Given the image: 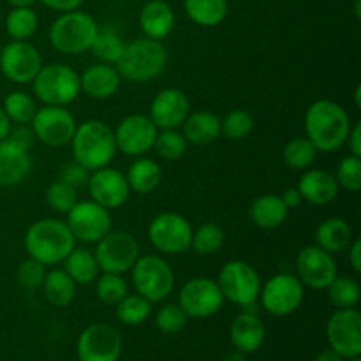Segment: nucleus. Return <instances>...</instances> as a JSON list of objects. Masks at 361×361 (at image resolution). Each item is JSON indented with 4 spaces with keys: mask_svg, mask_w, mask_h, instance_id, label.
Segmentation results:
<instances>
[{
    "mask_svg": "<svg viewBox=\"0 0 361 361\" xmlns=\"http://www.w3.org/2000/svg\"><path fill=\"white\" fill-rule=\"evenodd\" d=\"M348 361H360V358H349Z\"/></svg>",
    "mask_w": 361,
    "mask_h": 361,
    "instance_id": "obj_60",
    "label": "nucleus"
},
{
    "mask_svg": "<svg viewBox=\"0 0 361 361\" xmlns=\"http://www.w3.org/2000/svg\"><path fill=\"white\" fill-rule=\"evenodd\" d=\"M349 263H351V268L360 274L361 271V242L360 240H353L349 243Z\"/></svg>",
    "mask_w": 361,
    "mask_h": 361,
    "instance_id": "obj_52",
    "label": "nucleus"
},
{
    "mask_svg": "<svg viewBox=\"0 0 361 361\" xmlns=\"http://www.w3.org/2000/svg\"><path fill=\"white\" fill-rule=\"evenodd\" d=\"M254 129V118L243 109H233L221 120V134L228 140L238 141L249 136Z\"/></svg>",
    "mask_w": 361,
    "mask_h": 361,
    "instance_id": "obj_43",
    "label": "nucleus"
},
{
    "mask_svg": "<svg viewBox=\"0 0 361 361\" xmlns=\"http://www.w3.org/2000/svg\"><path fill=\"white\" fill-rule=\"evenodd\" d=\"M126 178L130 190H134L136 194H150L161 183L162 169L154 159L141 155V157H136V161L130 164Z\"/></svg>",
    "mask_w": 361,
    "mask_h": 361,
    "instance_id": "obj_30",
    "label": "nucleus"
},
{
    "mask_svg": "<svg viewBox=\"0 0 361 361\" xmlns=\"http://www.w3.org/2000/svg\"><path fill=\"white\" fill-rule=\"evenodd\" d=\"M298 192L310 204H328L337 200L338 183L326 169H305L298 182Z\"/></svg>",
    "mask_w": 361,
    "mask_h": 361,
    "instance_id": "obj_24",
    "label": "nucleus"
},
{
    "mask_svg": "<svg viewBox=\"0 0 361 361\" xmlns=\"http://www.w3.org/2000/svg\"><path fill=\"white\" fill-rule=\"evenodd\" d=\"M133 271V284L137 295L147 298L150 303L162 302L171 295L175 288V274L168 261L155 254L137 257Z\"/></svg>",
    "mask_w": 361,
    "mask_h": 361,
    "instance_id": "obj_8",
    "label": "nucleus"
},
{
    "mask_svg": "<svg viewBox=\"0 0 361 361\" xmlns=\"http://www.w3.org/2000/svg\"><path fill=\"white\" fill-rule=\"evenodd\" d=\"M35 137L48 147H66L76 133V118L66 106L37 108L30 122Z\"/></svg>",
    "mask_w": 361,
    "mask_h": 361,
    "instance_id": "obj_13",
    "label": "nucleus"
},
{
    "mask_svg": "<svg viewBox=\"0 0 361 361\" xmlns=\"http://www.w3.org/2000/svg\"><path fill=\"white\" fill-rule=\"evenodd\" d=\"M90 173L92 171H88L85 166L78 164V162L73 159V162L63 166L62 171H60L59 180L69 183V185L74 187V189H81V187H87L88 178H90Z\"/></svg>",
    "mask_w": 361,
    "mask_h": 361,
    "instance_id": "obj_48",
    "label": "nucleus"
},
{
    "mask_svg": "<svg viewBox=\"0 0 361 361\" xmlns=\"http://www.w3.org/2000/svg\"><path fill=\"white\" fill-rule=\"evenodd\" d=\"M32 88L44 106H69L81 92L80 74L66 63H49L41 67Z\"/></svg>",
    "mask_w": 361,
    "mask_h": 361,
    "instance_id": "obj_6",
    "label": "nucleus"
},
{
    "mask_svg": "<svg viewBox=\"0 0 361 361\" xmlns=\"http://www.w3.org/2000/svg\"><path fill=\"white\" fill-rule=\"evenodd\" d=\"M102 274H126L140 257V243L127 231H109L97 242L94 250Z\"/></svg>",
    "mask_w": 361,
    "mask_h": 361,
    "instance_id": "obj_9",
    "label": "nucleus"
},
{
    "mask_svg": "<svg viewBox=\"0 0 361 361\" xmlns=\"http://www.w3.org/2000/svg\"><path fill=\"white\" fill-rule=\"evenodd\" d=\"M122 76L111 63H95L80 76V87L85 95L97 101L113 97L118 92Z\"/></svg>",
    "mask_w": 361,
    "mask_h": 361,
    "instance_id": "obj_23",
    "label": "nucleus"
},
{
    "mask_svg": "<svg viewBox=\"0 0 361 361\" xmlns=\"http://www.w3.org/2000/svg\"><path fill=\"white\" fill-rule=\"evenodd\" d=\"M157 133L159 129L148 115L136 113V115L126 116L113 130L116 150L129 157H141L150 152V148H154Z\"/></svg>",
    "mask_w": 361,
    "mask_h": 361,
    "instance_id": "obj_18",
    "label": "nucleus"
},
{
    "mask_svg": "<svg viewBox=\"0 0 361 361\" xmlns=\"http://www.w3.org/2000/svg\"><path fill=\"white\" fill-rule=\"evenodd\" d=\"M87 189L92 201L104 207L106 210H115L126 204L130 194L126 175L109 166L90 173Z\"/></svg>",
    "mask_w": 361,
    "mask_h": 361,
    "instance_id": "obj_20",
    "label": "nucleus"
},
{
    "mask_svg": "<svg viewBox=\"0 0 361 361\" xmlns=\"http://www.w3.org/2000/svg\"><path fill=\"white\" fill-rule=\"evenodd\" d=\"M335 180L338 183V189L358 192L361 189V157L349 154L348 157L342 159L337 166Z\"/></svg>",
    "mask_w": 361,
    "mask_h": 361,
    "instance_id": "obj_45",
    "label": "nucleus"
},
{
    "mask_svg": "<svg viewBox=\"0 0 361 361\" xmlns=\"http://www.w3.org/2000/svg\"><path fill=\"white\" fill-rule=\"evenodd\" d=\"M63 263H66V268H63V270L67 271V275L80 286L92 284V282L97 279L99 271H101L99 270V264L94 252L85 249V247H74V249L67 254Z\"/></svg>",
    "mask_w": 361,
    "mask_h": 361,
    "instance_id": "obj_32",
    "label": "nucleus"
},
{
    "mask_svg": "<svg viewBox=\"0 0 361 361\" xmlns=\"http://www.w3.org/2000/svg\"><path fill=\"white\" fill-rule=\"evenodd\" d=\"M345 143H348L351 155L361 157V122H356L355 126H351V130H349Z\"/></svg>",
    "mask_w": 361,
    "mask_h": 361,
    "instance_id": "obj_51",
    "label": "nucleus"
},
{
    "mask_svg": "<svg viewBox=\"0 0 361 361\" xmlns=\"http://www.w3.org/2000/svg\"><path fill=\"white\" fill-rule=\"evenodd\" d=\"M314 361H344V358L338 353H335L334 349H326V351L319 353Z\"/></svg>",
    "mask_w": 361,
    "mask_h": 361,
    "instance_id": "obj_55",
    "label": "nucleus"
},
{
    "mask_svg": "<svg viewBox=\"0 0 361 361\" xmlns=\"http://www.w3.org/2000/svg\"><path fill=\"white\" fill-rule=\"evenodd\" d=\"M116 319L127 326H137L143 324L152 314V303L141 295H129L127 293L122 300L115 305Z\"/></svg>",
    "mask_w": 361,
    "mask_h": 361,
    "instance_id": "obj_36",
    "label": "nucleus"
},
{
    "mask_svg": "<svg viewBox=\"0 0 361 361\" xmlns=\"http://www.w3.org/2000/svg\"><path fill=\"white\" fill-rule=\"evenodd\" d=\"M32 169V159L27 150L9 140L0 141V185L13 187L23 182Z\"/></svg>",
    "mask_w": 361,
    "mask_h": 361,
    "instance_id": "obj_26",
    "label": "nucleus"
},
{
    "mask_svg": "<svg viewBox=\"0 0 361 361\" xmlns=\"http://www.w3.org/2000/svg\"><path fill=\"white\" fill-rule=\"evenodd\" d=\"M76 282L67 275L66 270H49L42 281V293L53 307H67L76 296Z\"/></svg>",
    "mask_w": 361,
    "mask_h": 361,
    "instance_id": "obj_33",
    "label": "nucleus"
},
{
    "mask_svg": "<svg viewBox=\"0 0 361 361\" xmlns=\"http://www.w3.org/2000/svg\"><path fill=\"white\" fill-rule=\"evenodd\" d=\"M9 133H11V120L7 118L6 111L0 108V141L7 140Z\"/></svg>",
    "mask_w": 361,
    "mask_h": 361,
    "instance_id": "obj_54",
    "label": "nucleus"
},
{
    "mask_svg": "<svg viewBox=\"0 0 361 361\" xmlns=\"http://www.w3.org/2000/svg\"><path fill=\"white\" fill-rule=\"evenodd\" d=\"M7 140H9L11 143L16 145V147L28 152L35 145L37 137H35L32 126H28V123H18L16 127H11V133L9 136H7Z\"/></svg>",
    "mask_w": 361,
    "mask_h": 361,
    "instance_id": "obj_49",
    "label": "nucleus"
},
{
    "mask_svg": "<svg viewBox=\"0 0 361 361\" xmlns=\"http://www.w3.org/2000/svg\"><path fill=\"white\" fill-rule=\"evenodd\" d=\"M37 14L32 7H13L6 18V30L13 41H28L37 30Z\"/></svg>",
    "mask_w": 361,
    "mask_h": 361,
    "instance_id": "obj_35",
    "label": "nucleus"
},
{
    "mask_svg": "<svg viewBox=\"0 0 361 361\" xmlns=\"http://www.w3.org/2000/svg\"><path fill=\"white\" fill-rule=\"evenodd\" d=\"M328 298L337 309H353L360 302V284L353 277H335L326 288Z\"/></svg>",
    "mask_w": 361,
    "mask_h": 361,
    "instance_id": "obj_38",
    "label": "nucleus"
},
{
    "mask_svg": "<svg viewBox=\"0 0 361 361\" xmlns=\"http://www.w3.org/2000/svg\"><path fill=\"white\" fill-rule=\"evenodd\" d=\"M69 145L73 148L74 161L85 166L88 171L109 166L116 154L113 129L101 120H87L80 123Z\"/></svg>",
    "mask_w": 361,
    "mask_h": 361,
    "instance_id": "obj_4",
    "label": "nucleus"
},
{
    "mask_svg": "<svg viewBox=\"0 0 361 361\" xmlns=\"http://www.w3.org/2000/svg\"><path fill=\"white\" fill-rule=\"evenodd\" d=\"M46 201L49 207L59 214H69L71 208L78 203V189L71 187L69 183L56 180L46 189Z\"/></svg>",
    "mask_w": 361,
    "mask_h": 361,
    "instance_id": "obj_44",
    "label": "nucleus"
},
{
    "mask_svg": "<svg viewBox=\"0 0 361 361\" xmlns=\"http://www.w3.org/2000/svg\"><path fill=\"white\" fill-rule=\"evenodd\" d=\"M217 284L224 300L243 309L256 305L263 286L256 268L242 259L228 261L219 271Z\"/></svg>",
    "mask_w": 361,
    "mask_h": 361,
    "instance_id": "obj_7",
    "label": "nucleus"
},
{
    "mask_svg": "<svg viewBox=\"0 0 361 361\" xmlns=\"http://www.w3.org/2000/svg\"><path fill=\"white\" fill-rule=\"evenodd\" d=\"M123 48H126V42L122 41V37L115 30H109L108 28V30H99L90 49L102 63L115 66L118 62L120 55H122Z\"/></svg>",
    "mask_w": 361,
    "mask_h": 361,
    "instance_id": "obj_40",
    "label": "nucleus"
},
{
    "mask_svg": "<svg viewBox=\"0 0 361 361\" xmlns=\"http://www.w3.org/2000/svg\"><path fill=\"white\" fill-rule=\"evenodd\" d=\"M351 118L338 102L321 99L312 102L305 113V134L317 152H335L348 141Z\"/></svg>",
    "mask_w": 361,
    "mask_h": 361,
    "instance_id": "obj_1",
    "label": "nucleus"
},
{
    "mask_svg": "<svg viewBox=\"0 0 361 361\" xmlns=\"http://www.w3.org/2000/svg\"><path fill=\"white\" fill-rule=\"evenodd\" d=\"M178 305L182 307L187 317L207 319L222 309L224 296L217 281H212L208 277H194L180 289Z\"/></svg>",
    "mask_w": 361,
    "mask_h": 361,
    "instance_id": "obj_12",
    "label": "nucleus"
},
{
    "mask_svg": "<svg viewBox=\"0 0 361 361\" xmlns=\"http://www.w3.org/2000/svg\"><path fill=\"white\" fill-rule=\"evenodd\" d=\"M353 242V228L341 217H330L316 229V245L330 254L342 252Z\"/></svg>",
    "mask_w": 361,
    "mask_h": 361,
    "instance_id": "obj_28",
    "label": "nucleus"
},
{
    "mask_svg": "<svg viewBox=\"0 0 361 361\" xmlns=\"http://www.w3.org/2000/svg\"><path fill=\"white\" fill-rule=\"evenodd\" d=\"M99 25L88 13L80 9L62 13L49 27V42L66 55L88 51L99 34Z\"/></svg>",
    "mask_w": 361,
    "mask_h": 361,
    "instance_id": "obj_5",
    "label": "nucleus"
},
{
    "mask_svg": "<svg viewBox=\"0 0 361 361\" xmlns=\"http://www.w3.org/2000/svg\"><path fill=\"white\" fill-rule=\"evenodd\" d=\"M224 238L226 236L221 226L208 222V224L200 226L196 231H192V243H190V247L200 256H210V254H215L224 245Z\"/></svg>",
    "mask_w": 361,
    "mask_h": 361,
    "instance_id": "obj_39",
    "label": "nucleus"
},
{
    "mask_svg": "<svg viewBox=\"0 0 361 361\" xmlns=\"http://www.w3.org/2000/svg\"><path fill=\"white\" fill-rule=\"evenodd\" d=\"M355 14H356V18H360V0H356V4H355Z\"/></svg>",
    "mask_w": 361,
    "mask_h": 361,
    "instance_id": "obj_59",
    "label": "nucleus"
},
{
    "mask_svg": "<svg viewBox=\"0 0 361 361\" xmlns=\"http://www.w3.org/2000/svg\"><path fill=\"white\" fill-rule=\"evenodd\" d=\"M326 341L330 349L342 358H358L361 355V314L353 309H338L326 323Z\"/></svg>",
    "mask_w": 361,
    "mask_h": 361,
    "instance_id": "obj_15",
    "label": "nucleus"
},
{
    "mask_svg": "<svg viewBox=\"0 0 361 361\" xmlns=\"http://www.w3.org/2000/svg\"><path fill=\"white\" fill-rule=\"evenodd\" d=\"M187 321L189 317L178 303H166L155 316V324L162 334H178L180 330L185 328Z\"/></svg>",
    "mask_w": 361,
    "mask_h": 361,
    "instance_id": "obj_46",
    "label": "nucleus"
},
{
    "mask_svg": "<svg viewBox=\"0 0 361 361\" xmlns=\"http://www.w3.org/2000/svg\"><path fill=\"white\" fill-rule=\"evenodd\" d=\"M148 240L162 254L175 256L190 249L192 226L183 215L164 212L152 219L148 224Z\"/></svg>",
    "mask_w": 361,
    "mask_h": 361,
    "instance_id": "obj_10",
    "label": "nucleus"
},
{
    "mask_svg": "<svg viewBox=\"0 0 361 361\" xmlns=\"http://www.w3.org/2000/svg\"><path fill=\"white\" fill-rule=\"evenodd\" d=\"M264 337H267L264 323L252 310H243L233 319L229 326V341L235 345V349L245 355L256 353L263 345Z\"/></svg>",
    "mask_w": 361,
    "mask_h": 361,
    "instance_id": "obj_22",
    "label": "nucleus"
},
{
    "mask_svg": "<svg viewBox=\"0 0 361 361\" xmlns=\"http://www.w3.org/2000/svg\"><path fill=\"white\" fill-rule=\"evenodd\" d=\"M76 353L80 361H118L122 337L111 324L94 323L81 331Z\"/></svg>",
    "mask_w": 361,
    "mask_h": 361,
    "instance_id": "obj_14",
    "label": "nucleus"
},
{
    "mask_svg": "<svg viewBox=\"0 0 361 361\" xmlns=\"http://www.w3.org/2000/svg\"><path fill=\"white\" fill-rule=\"evenodd\" d=\"M187 140L182 133L176 129H164L157 133L154 148L166 161H178L187 152Z\"/></svg>",
    "mask_w": 361,
    "mask_h": 361,
    "instance_id": "obj_41",
    "label": "nucleus"
},
{
    "mask_svg": "<svg viewBox=\"0 0 361 361\" xmlns=\"http://www.w3.org/2000/svg\"><path fill=\"white\" fill-rule=\"evenodd\" d=\"M263 2H268V0H263Z\"/></svg>",
    "mask_w": 361,
    "mask_h": 361,
    "instance_id": "obj_62",
    "label": "nucleus"
},
{
    "mask_svg": "<svg viewBox=\"0 0 361 361\" xmlns=\"http://www.w3.org/2000/svg\"><path fill=\"white\" fill-rule=\"evenodd\" d=\"M37 0H7V4H11L13 7H32Z\"/></svg>",
    "mask_w": 361,
    "mask_h": 361,
    "instance_id": "obj_57",
    "label": "nucleus"
},
{
    "mask_svg": "<svg viewBox=\"0 0 361 361\" xmlns=\"http://www.w3.org/2000/svg\"><path fill=\"white\" fill-rule=\"evenodd\" d=\"M168 66V49L161 41L141 37L127 42L115 63L122 80L147 83L164 73Z\"/></svg>",
    "mask_w": 361,
    "mask_h": 361,
    "instance_id": "obj_3",
    "label": "nucleus"
},
{
    "mask_svg": "<svg viewBox=\"0 0 361 361\" xmlns=\"http://www.w3.org/2000/svg\"><path fill=\"white\" fill-rule=\"evenodd\" d=\"M183 11L200 27H217L228 16V0H183Z\"/></svg>",
    "mask_w": 361,
    "mask_h": 361,
    "instance_id": "obj_31",
    "label": "nucleus"
},
{
    "mask_svg": "<svg viewBox=\"0 0 361 361\" xmlns=\"http://www.w3.org/2000/svg\"><path fill=\"white\" fill-rule=\"evenodd\" d=\"M140 27L145 37L162 41L175 27V11L166 0H148L140 11Z\"/></svg>",
    "mask_w": 361,
    "mask_h": 361,
    "instance_id": "obj_25",
    "label": "nucleus"
},
{
    "mask_svg": "<svg viewBox=\"0 0 361 361\" xmlns=\"http://www.w3.org/2000/svg\"><path fill=\"white\" fill-rule=\"evenodd\" d=\"M281 200H282V203L286 204V208H288V210H295V208H298L300 204L303 203V197H302V194L298 192V189H288L284 194H282Z\"/></svg>",
    "mask_w": 361,
    "mask_h": 361,
    "instance_id": "obj_53",
    "label": "nucleus"
},
{
    "mask_svg": "<svg viewBox=\"0 0 361 361\" xmlns=\"http://www.w3.org/2000/svg\"><path fill=\"white\" fill-rule=\"evenodd\" d=\"M74 247L76 238L67 222L59 219H41L34 222L25 235V250L28 257H34L46 267L63 263Z\"/></svg>",
    "mask_w": 361,
    "mask_h": 361,
    "instance_id": "obj_2",
    "label": "nucleus"
},
{
    "mask_svg": "<svg viewBox=\"0 0 361 361\" xmlns=\"http://www.w3.org/2000/svg\"><path fill=\"white\" fill-rule=\"evenodd\" d=\"M182 126L187 143L208 145L221 136V118L212 111L189 113Z\"/></svg>",
    "mask_w": 361,
    "mask_h": 361,
    "instance_id": "obj_27",
    "label": "nucleus"
},
{
    "mask_svg": "<svg viewBox=\"0 0 361 361\" xmlns=\"http://www.w3.org/2000/svg\"><path fill=\"white\" fill-rule=\"evenodd\" d=\"M42 67L39 49L28 41H11L0 51V71L9 81L27 85L34 81Z\"/></svg>",
    "mask_w": 361,
    "mask_h": 361,
    "instance_id": "obj_17",
    "label": "nucleus"
},
{
    "mask_svg": "<svg viewBox=\"0 0 361 361\" xmlns=\"http://www.w3.org/2000/svg\"><path fill=\"white\" fill-rule=\"evenodd\" d=\"M317 157V148L314 147L312 141L307 136L293 137L288 141L282 150V159L288 168L296 169V171H305L314 164Z\"/></svg>",
    "mask_w": 361,
    "mask_h": 361,
    "instance_id": "obj_34",
    "label": "nucleus"
},
{
    "mask_svg": "<svg viewBox=\"0 0 361 361\" xmlns=\"http://www.w3.org/2000/svg\"><path fill=\"white\" fill-rule=\"evenodd\" d=\"M338 275L334 254L317 245L303 247L296 256V277L303 286L312 289H326Z\"/></svg>",
    "mask_w": 361,
    "mask_h": 361,
    "instance_id": "obj_19",
    "label": "nucleus"
},
{
    "mask_svg": "<svg viewBox=\"0 0 361 361\" xmlns=\"http://www.w3.org/2000/svg\"><path fill=\"white\" fill-rule=\"evenodd\" d=\"M0 51H2V44H0Z\"/></svg>",
    "mask_w": 361,
    "mask_h": 361,
    "instance_id": "obj_61",
    "label": "nucleus"
},
{
    "mask_svg": "<svg viewBox=\"0 0 361 361\" xmlns=\"http://www.w3.org/2000/svg\"><path fill=\"white\" fill-rule=\"evenodd\" d=\"M46 264L39 263L34 257H28V259L21 261L20 267L16 270V279L23 288L27 289H35L41 288L42 281L46 277Z\"/></svg>",
    "mask_w": 361,
    "mask_h": 361,
    "instance_id": "obj_47",
    "label": "nucleus"
},
{
    "mask_svg": "<svg viewBox=\"0 0 361 361\" xmlns=\"http://www.w3.org/2000/svg\"><path fill=\"white\" fill-rule=\"evenodd\" d=\"M305 286L293 274H277L261 286L259 300L268 314L277 317L289 316L302 305Z\"/></svg>",
    "mask_w": 361,
    "mask_h": 361,
    "instance_id": "obj_11",
    "label": "nucleus"
},
{
    "mask_svg": "<svg viewBox=\"0 0 361 361\" xmlns=\"http://www.w3.org/2000/svg\"><path fill=\"white\" fill-rule=\"evenodd\" d=\"M39 2L53 11H59V13H67V11L80 9L81 4H83L85 0H39Z\"/></svg>",
    "mask_w": 361,
    "mask_h": 361,
    "instance_id": "obj_50",
    "label": "nucleus"
},
{
    "mask_svg": "<svg viewBox=\"0 0 361 361\" xmlns=\"http://www.w3.org/2000/svg\"><path fill=\"white\" fill-rule=\"evenodd\" d=\"M250 219L261 229H275L284 224L289 210L282 203L281 196L275 194H263L250 204Z\"/></svg>",
    "mask_w": 361,
    "mask_h": 361,
    "instance_id": "obj_29",
    "label": "nucleus"
},
{
    "mask_svg": "<svg viewBox=\"0 0 361 361\" xmlns=\"http://www.w3.org/2000/svg\"><path fill=\"white\" fill-rule=\"evenodd\" d=\"M355 101H356V108H360V104H361V87L360 85L356 87V90H355Z\"/></svg>",
    "mask_w": 361,
    "mask_h": 361,
    "instance_id": "obj_58",
    "label": "nucleus"
},
{
    "mask_svg": "<svg viewBox=\"0 0 361 361\" xmlns=\"http://www.w3.org/2000/svg\"><path fill=\"white\" fill-rule=\"evenodd\" d=\"M2 109L6 111L7 118L14 123H30L34 118L35 111H37V104L32 95L27 92H11L6 99H4Z\"/></svg>",
    "mask_w": 361,
    "mask_h": 361,
    "instance_id": "obj_37",
    "label": "nucleus"
},
{
    "mask_svg": "<svg viewBox=\"0 0 361 361\" xmlns=\"http://www.w3.org/2000/svg\"><path fill=\"white\" fill-rule=\"evenodd\" d=\"M224 361H247V356H245V353H242V351H238V349H235V351L229 353V355L226 356Z\"/></svg>",
    "mask_w": 361,
    "mask_h": 361,
    "instance_id": "obj_56",
    "label": "nucleus"
},
{
    "mask_svg": "<svg viewBox=\"0 0 361 361\" xmlns=\"http://www.w3.org/2000/svg\"><path fill=\"white\" fill-rule=\"evenodd\" d=\"M95 281H97L95 291H97L99 300H101L104 305L115 307L116 303L129 293L126 279L118 274H102L101 277H97Z\"/></svg>",
    "mask_w": 361,
    "mask_h": 361,
    "instance_id": "obj_42",
    "label": "nucleus"
},
{
    "mask_svg": "<svg viewBox=\"0 0 361 361\" xmlns=\"http://www.w3.org/2000/svg\"><path fill=\"white\" fill-rule=\"evenodd\" d=\"M67 226L80 242L97 243L111 231V215L95 201H78L67 214Z\"/></svg>",
    "mask_w": 361,
    "mask_h": 361,
    "instance_id": "obj_16",
    "label": "nucleus"
},
{
    "mask_svg": "<svg viewBox=\"0 0 361 361\" xmlns=\"http://www.w3.org/2000/svg\"><path fill=\"white\" fill-rule=\"evenodd\" d=\"M190 113L189 97L178 88H164L159 92L150 104V118L161 130L178 129Z\"/></svg>",
    "mask_w": 361,
    "mask_h": 361,
    "instance_id": "obj_21",
    "label": "nucleus"
}]
</instances>
